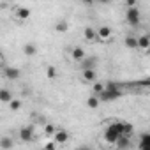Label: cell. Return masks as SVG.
I'll return each instance as SVG.
<instances>
[{"label":"cell","mask_w":150,"mask_h":150,"mask_svg":"<svg viewBox=\"0 0 150 150\" xmlns=\"http://www.w3.org/2000/svg\"><path fill=\"white\" fill-rule=\"evenodd\" d=\"M78 150H92V148H90V146H80Z\"/></svg>","instance_id":"29"},{"label":"cell","mask_w":150,"mask_h":150,"mask_svg":"<svg viewBox=\"0 0 150 150\" xmlns=\"http://www.w3.org/2000/svg\"><path fill=\"white\" fill-rule=\"evenodd\" d=\"M131 132H132V124L124 122V136H131Z\"/></svg>","instance_id":"26"},{"label":"cell","mask_w":150,"mask_h":150,"mask_svg":"<svg viewBox=\"0 0 150 150\" xmlns=\"http://www.w3.org/2000/svg\"><path fill=\"white\" fill-rule=\"evenodd\" d=\"M125 20L131 27H138L139 21H141V14H139V9L138 7H131L125 11Z\"/></svg>","instance_id":"2"},{"label":"cell","mask_w":150,"mask_h":150,"mask_svg":"<svg viewBox=\"0 0 150 150\" xmlns=\"http://www.w3.org/2000/svg\"><path fill=\"white\" fill-rule=\"evenodd\" d=\"M122 94H124V90H108V88H104V90L97 96V99H99V101H104V103H113V101L120 99Z\"/></svg>","instance_id":"1"},{"label":"cell","mask_w":150,"mask_h":150,"mask_svg":"<svg viewBox=\"0 0 150 150\" xmlns=\"http://www.w3.org/2000/svg\"><path fill=\"white\" fill-rule=\"evenodd\" d=\"M14 146V139L11 136H2L0 138V148L2 150H13Z\"/></svg>","instance_id":"13"},{"label":"cell","mask_w":150,"mask_h":150,"mask_svg":"<svg viewBox=\"0 0 150 150\" xmlns=\"http://www.w3.org/2000/svg\"><path fill=\"white\" fill-rule=\"evenodd\" d=\"M96 34H97V39H101V41H108L110 37H111V28L110 27H99L97 30H96Z\"/></svg>","instance_id":"11"},{"label":"cell","mask_w":150,"mask_h":150,"mask_svg":"<svg viewBox=\"0 0 150 150\" xmlns=\"http://www.w3.org/2000/svg\"><path fill=\"white\" fill-rule=\"evenodd\" d=\"M127 7H129V9H131V7H138L136 0H127Z\"/></svg>","instance_id":"28"},{"label":"cell","mask_w":150,"mask_h":150,"mask_svg":"<svg viewBox=\"0 0 150 150\" xmlns=\"http://www.w3.org/2000/svg\"><path fill=\"white\" fill-rule=\"evenodd\" d=\"M99 104H101V101L97 99V96H90V97L87 99V106H88L90 110H97Z\"/></svg>","instance_id":"20"},{"label":"cell","mask_w":150,"mask_h":150,"mask_svg":"<svg viewBox=\"0 0 150 150\" xmlns=\"http://www.w3.org/2000/svg\"><path fill=\"white\" fill-rule=\"evenodd\" d=\"M80 65H81V71L96 69V67H97V57H85V58L80 62Z\"/></svg>","instance_id":"5"},{"label":"cell","mask_w":150,"mask_h":150,"mask_svg":"<svg viewBox=\"0 0 150 150\" xmlns=\"http://www.w3.org/2000/svg\"><path fill=\"white\" fill-rule=\"evenodd\" d=\"M46 76H48V80H55V78H57V67L50 65V67L46 69Z\"/></svg>","instance_id":"23"},{"label":"cell","mask_w":150,"mask_h":150,"mask_svg":"<svg viewBox=\"0 0 150 150\" xmlns=\"http://www.w3.org/2000/svg\"><path fill=\"white\" fill-rule=\"evenodd\" d=\"M30 14H32V13H30L28 7H16V14H14V16H16L18 20H28Z\"/></svg>","instance_id":"15"},{"label":"cell","mask_w":150,"mask_h":150,"mask_svg":"<svg viewBox=\"0 0 150 150\" xmlns=\"http://www.w3.org/2000/svg\"><path fill=\"white\" fill-rule=\"evenodd\" d=\"M124 44H125L129 50H136V48H138V37H134V35H127L125 41H124Z\"/></svg>","instance_id":"19"},{"label":"cell","mask_w":150,"mask_h":150,"mask_svg":"<svg viewBox=\"0 0 150 150\" xmlns=\"http://www.w3.org/2000/svg\"><path fill=\"white\" fill-rule=\"evenodd\" d=\"M85 57H87V55H85V50H83L81 46H74V48H72V51H71V58H72L74 62H78V64H80Z\"/></svg>","instance_id":"8"},{"label":"cell","mask_w":150,"mask_h":150,"mask_svg":"<svg viewBox=\"0 0 150 150\" xmlns=\"http://www.w3.org/2000/svg\"><path fill=\"white\" fill-rule=\"evenodd\" d=\"M118 136H120V134H118L111 125H108V127H106V131H104V139H106L108 143L115 145V143H117V139H118Z\"/></svg>","instance_id":"6"},{"label":"cell","mask_w":150,"mask_h":150,"mask_svg":"<svg viewBox=\"0 0 150 150\" xmlns=\"http://www.w3.org/2000/svg\"><path fill=\"white\" fill-rule=\"evenodd\" d=\"M138 48H141V50H148L150 48V37L146 34H143V35L138 37Z\"/></svg>","instance_id":"17"},{"label":"cell","mask_w":150,"mask_h":150,"mask_svg":"<svg viewBox=\"0 0 150 150\" xmlns=\"http://www.w3.org/2000/svg\"><path fill=\"white\" fill-rule=\"evenodd\" d=\"M67 139H69V132L64 131V129H57V132L53 134V141H55L57 145H62V143H65Z\"/></svg>","instance_id":"10"},{"label":"cell","mask_w":150,"mask_h":150,"mask_svg":"<svg viewBox=\"0 0 150 150\" xmlns=\"http://www.w3.org/2000/svg\"><path fill=\"white\" fill-rule=\"evenodd\" d=\"M34 136H35V132H34V127L32 125H25V127L20 129V139L23 143H32L34 141Z\"/></svg>","instance_id":"3"},{"label":"cell","mask_w":150,"mask_h":150,"mask_svg":"<svg viewBox=\"0 0 150 150\" xmlns=\"http://www.w3.org/2000/svg\"><path fill=\"white\" fill-rule=\"evenodd\" d=\"M55 30H57V32H67V30H69V23H67L65 20H60V21L55 23Z\"/></svg>","instance_id":"22"},{"label":"cell","mask_w":150,"mask_h":150,"mask_svg":"<svg viewBox=\"0 0 150 150\" xmlns=\"http://www.w3.org/2000/svg\"><path fill=\"white\" fill-rule=\"evenodd\" d=\"M13 99V92L9 88H0V103L9 104V101Z\"/></svg>","instance_id":"16"},{"label":"cell","mask_w":150,"mask_h":150,"mask_svg":"<svg viewBox=\"0 0 150 150\" xmlns=\"http://www.w3.org/2000/svg\"><path fill=\"white\" fill-rule=\"evenodd\" d=\"M4 76H6L9 81H14V80H20L21 71H20L18 67H6V69H4Z\"/></svg>","instance_id":"4"},{"label":"cell","mask_w":150,"mask_h":150,"mask_svg":"<svg viewBox=\"0 0 150 150\" xmlns=\"http://www.w3.org/2000/svg\"><path fill=\"white\" fill-rule=\"evenodd\" d=\"M44 150H57V143L55 141H48L44 145Z\"/></svg>","instance_id":"27"},{"label":"cell","mask_w":150,"mask_h":150,"mask_svg":"<svg viewBox=\"0 0 150 150\" xmlns=\"http://www.w3.org/2000/svg\"><path fill=\"white\" fill-rule=\"evenodd\" d=\"M115 145H117L118 150H127V148L131 146V136H124V134L118 136V139H117Z\"/></svg>","instance_id":"12"},{"label":"cell","mask_w":150,"mask_h":150,"mask_svg":"<svg viewBox=\"0 0 150 150\" xmlns=\"http://www.w3.org/2000/svg\"><path fill=\"white\" fill-rule=\"evenodd\" d=\"M55 132H57V127H55L53 124H46V125H44V134H46V136H53Z\"/></svg>","instance_id":"24"},{"label":"cell","mask_w":150,"mask_h":150,"mask_svg":"<svg viewBox=\"0 0 150 150\" xmlns=\"http://www.w3.org/2000/svg\"><path fill=\"white\" fill-rule=\"evenodd\" d=\"M83 37H85L87 41H96V39H97V34H96V30H94L92 27H85V30H83Z\"/></svg>","instance_id":"18"},{"label":"cell","mask_w":150,"mask_h":150,"mask_svg":"<svg viewBox=\"0 0 150 150\" xmlns=\"http://www.w3.org/2000/svg\"><path fill=\"white\" fill-rule=\"evenodd\" d=\"M81 80L87 81V83H94V81H97V72H96V69L81 71Z\"/></svg>","instance_id":"9"},{"label":"cell","mask_w":150,"mask_h":150,"mask_svg":"<svg viewBox=\"0 0 150 150\" xmlns=\"http://www.w3.org/2000/svg\"><path fill=\"white\" fill-rule=\"evenodd\" d=\"M138 148H139V150H150V134H148V132H141V134H139Z\"/></svg>","instance_id":"7"},{"label":"cell","mask_w":150,"mask_h":150,"mask_svg":"<svg viewBox=\"0 0 150 150\" xmlns=\"http://www.w3.org/2000/svg\"><path fill=\"white\" fill-rule=\"evenodd\" d=\"M23 53H25V57H34V55H37V46L34 42H25L23 44Z\"/></svg>","instance_id":"14"},{"label":"cell","mask_w":150,"mask_h":150,"mask_svg":"<svg viewBox=\"0 0 150 150\" xmlns=\"http://www.w3.org/2000/svg\"><path fill=\"white\" fill-rule=\"evenodd\" d=\"M21 106H23V103H21V99H11L9 101V110L11 111H18V110H21Z\"/></svg>","instance_id":"21"},{"label":"cell","mask_w":150,"mask_h":150,"mask_svg":"<svg viewBox=\"0 0 150 150\" xmlns=\"http://www.w3.org/2000/svg\"><path fill=\"white\" fill-rule=\"evenodd\" d=\"M103 90H104V83H101V81H94V92L99 96Z\"/></svg>","instance_id":"25"}]
</instances>
